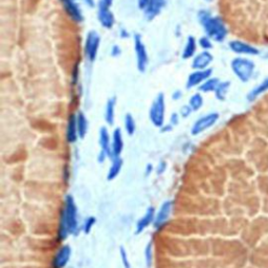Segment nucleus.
<instances>
[{
    "label": "nucleus",
    "instance_id": "38",
    "mask_svg": "<svg viewBox=\"0 0 268 268\" xmlns=\"http://www.w3.org/2000/svg\"><path fill=\"white\" fill-rule=\"evenodd\" d=\"M182 96V92L180 90H175L172 94V98L174 101H178V100H180Z\"/></svg>",
    "mask_w": 268,
    "mask_h": 268
},
{
    "label": "nucleus",
    "instance_id": "27",
    "mask_svg": "<svg viewBox=\"0 0 268 268\" xmlns=\"http://www.w3.org/2000/svg\"><path fill=\"white\" fill-rule=\"evenodd\" d=\"M124 127H125L126 133H127L128 135L132 136V135L135 133V130H136V124H135L134 117L132 116L131 113H127V114L125 115V118H124Z\"/></svg>",
    "mask_w": 268,
    "mask_h": 268
},
{
    "label": "nucleus",
    "instance_id": "37",
    "mask_svg": "<svg viewBox=\"0 0 268 268\" xmlns=\"http://www.w3.org/2000/svg\"><path fill=\"white\" fill-rule=\"evenodd\" d=\"M108 157H109V156H108L104 151H101L100 154H98V156H97V162L100 163V164H102V163H104V162L107 160Z\"/></svg>",
    "mask_w": 268,
    "mask_h": 268
},
{
    "label": "nucleus",
    "instance_id": "20",
    "mask_svg": "<svg viewBox=\"0 0 268 268\" xmlns=\"http://www.w3.org/2000/svg\"><path fill=\"white\" fill-rule=\"evenodd\" d=\"M123 164H124V161L121 156L112 158V164H111L110 168H109L108 173H107V180L108 181L114 180L115 178L120 175V173L122 171V168H123Z\"/></svg>",
    "mask_w": 268,
    "mask_h": 268
},
{
    "label": "nucleus",
    "instance_id": "25",
    "mask_svg": "<svg viewBox=\"0 0 268 268\" xmlns=\"http://www.w3.org/2000/svg\"><path fill=\"white\" fill-rule=\"evenodd\" d=\"M220 84V80L218 78H208L206 81H204L198 89H199V91L204 92V93H208V92H215L216 88L218 87V85Z\"/></svg>",
    "mask_w": 268,
    "mask_h": 268
},
{
    "label": "nucleus",
    "instance_id": "36",
    "mask_svg": "<svg viewBox=\"0 0 268 268\" xmlns=\"http://www.w3.org/2000/svg\"><path fill=\"white\" fill-rule=\"evenodd\" d=\"M121 53H122L121 47L118 46V45H113V47H112V49H111V55H112L113 57H118V56L121 55Z\"/></svg>",
    "mask_w": 268,
    "mask_h": 268
},
{
    "label": "nucleus",
    "instance_id": "22",
    "mask_svg": "<svg viewBox=\"0 0 268 268\" xmlns=\"http://www.w3.org/2000/svg\"><path fill=\"white\" fill-rule=\"evenodd\" d=\"M197 51V40L196 38L193 36H188L187 40L185 43V46L182 49L181 53V58L183 60H188L195 56Z\"/></svg>",
    "mask_w": 268,
    "mask_h": 268
},
{
    "label": "nucleus",
    "instance_id": "13",
    "mask_svg": "<svg viewBox=\"0 0 268 268\" xmlns=\"http://www.w3.org/2000/svg\"><path fill=\"white\" fill-rule=\"evenodd\" d=\"M231 51L238 54V55H248V56H256L259 55L260 51L257 47L247 44L243 41L234 40L228 43Z\"/></svg>",
    "mask_w": 268,
    "mask_h": 268
},
{
    "label": "nucleus",
    "instance_id": "4",
    "mask_svg": "<svg viewBox=\"0 0 268 268\" xmlns=\"http://www.w3.org/2000/svg\"><path fill=\"white\" fill-rule=\"evenodd\" d=\"M166 117V98L163 92L158 93L149 110V118L156 128H162L165 125Z\"/></svg>",
    "mask_w": 268,
    "mask_h": 268
},
{
    "label": "nucleus",
    "instance_id": "24",
    "mask_svg": "<svg viewBox=\"0 0 268 268\" xmlns=\"http://www.w3.org/2000/svg\"><path fill=\"white\" fill-rule=\"evenodd\" d=\"M77 124H78L79 137H80L81 140H84L88 131V121L86 115L83 112L77 113Z\"/></svg>",
    "mask_w": 268,
    "mask_h": 268
},
{
    "label": "nucleus",
    "instance_id": "11",
    "mask_svg": "<svg viewBox=\"0 0 268 268\" xmlns=\"http://www.w3.org/2000/svg\"><path fill=\"white\" fill-rule=\"evenodd\" d=\"M72 248L69 245H62L54 256L53 267L54 268H64L71 260Z\"/></svg>",
    "mask_w": 268,
    "mask_h": 268
},
{
    "label": "nucleus",
    "instance_id": "44",
    "mask_svg": "<svg viewBox=\"0 0 268 268\" xmlns=\"http://www.w3.org/2000/svg\"><path fill=\"white\" fill-rule=\"evenodd\" d=\"M205 1H206V2H212L213 0H205Z\"/></svg>",
    "mask_w": 268,
    "mask_h": 268
},
{
    "label": "nucleus",
    "instance_id": "3",
    "mask_svg": "<svg viewBox=\"0 0 268 268\" xmlns=\"http://www.w3.org/2000/svg\"><path fill=\"white\" fill-rule=\"evenodd\" d=\"M231 67L235 76L239 79L241 82L246 83L252 79L256 65L250 59L238 57L232 61Z\"/></svg>",
    "mask_w": 268,
    "mask_h": 268
},
{
    "label": "nucleus",
    "instance_id": "16",
    "mask_svg": "<svg viewBox=\"0 0 268 268\" xmlns=\"http://www.w3.org/2000/svg\"><path fill=\"white\" fill-rule=\"evenodd\" d=\"M124 150V138L121 128H115L111 136V158L121 156Z\"/></svg>",
    "mask_w": 268,
    "mask_h": 268
},
{
    "label": "nucleus",
    "instance_id": "26",
    "mask_svg": "<svg viewBox=\"0 0 268 268\" xmlns=\"http://www.w3.org/2000/svg\"><path fill=\"white\" fill-rule=\"evenodd\" d=\"M230 88H231L230 81L220 82V84L218 85V87L216 88V90H215V96H216L217 100H219L221 102L225 101L227 92H228V90H230Z\"/></svg>",
    "mask_w": 268,
    "mask_h": 268
},
{
    "label": "nucleus",
    "instance_id": "33",
    "mask_svg": "<svg viewBox=\"0 0 268 268\" xmlns=\"http://www.w3.org/2000/svg\"><path fill=\"white\" fill-rule=\"evenodd\" d=\"M192 112H193V109L190 107V105L187 104V105H185V106H182V107H181L179 114H180V116H181V117L186 118V117H188V116L191 115V113H192Z\"/></svg>",
    "mask_w": 268,
    "mask_h": 268
},
{
    "label": "nucleus",
    "instance_id": "31",
    "mask_svg": "<svg viewBox=\"0 0 268 268\" xmlns=\"http://www.w3.org/2000/svg\"><path fill=\"white\" fill-rule=\"evenodd\" d=\"M198 44L203 49V51H208V49L213 48V43H212V39L207 36L201 37L199 40H198Z\"/></svg>",
    "mask_w": 268,
    "mask_h": 268
},
{
    "label": "nucleus",
    "instance_id": "7",
    "mask_svg": "<svg viewBox=\"0 0 268 268\" xmlns=\"http://www.w3.org/2000/svg\"><path fill=\"white\" fill-rule=\"evenodd\" d=\"M219 117L220 115L218 112H210L199 117L191 128V134L193 136L201 134L202 132L206 131L207 129L212 128L218 122V120H219Z\"/></svg>",
    "mask_w": 268,
    "mask_h": 268
},
{
    "label": "nucleus",
    "instance_id": "2",
    "mask_svg": "<svg viewBox=\"0 0 268 268\" xmlns=\"http://www.w3.org/2000/svg\"><path fill=\"white\" fill-rule=\"evenodd\" d=\"M197 17L207 37L216 42L224 41L227 36V28L221 17L213 16L206 9H201L198 12Z\"/></svg>",
    "mask_w": 268,
    "mask_h": 268
},
{
    "label": "nucleus",
    "instance_id": "18",
    "mask_svg": "<svg viewBox=\"0 0 268 268\" xmlns=\"http://www.w3.org/2000/svg\"><path fill=\"white\" fill-rule=\"evenodd\" d=\"M79 132H78V124H77V114H71L68 117L67 127H66V140L69 144H75L78 141Z\"/></svg>",
    "mask_w": 268,
    "mask_h": 268
},
{
    "label": "nucleus",
    "instance_id": "29",
    "mask_svg": "<svg viewBox=\"0 0 268 268\" xmlns=\"http://www.w3.org/2000/svg\"><path fill=\"white\" fill-rule=\"evenodd\" d=\"M145 260L148 268H151L153 265V242L150 241L145 248Z\"/></svg>",
    "mask_w": 268,
    "mask_h": 268
},
{
    "label": "nucleus",
    "instance_id": "19",
    "mask_svg": "<svg viewBox=\"0 0 268 268\" xmlns=\"http://www.w3.org/2000/svg\"><path fill=\"white\" fill-rule=\"evenodd\" d=\"M98 145L101 147V151H104L109 157L111 156V136L109 134L106 127H101L98 131Z\"/></svg>",
    "mask_w": 268,
    "mask_h": 268
},
{
    "label": "nucleus",
    "instance_id": "23",
    "mask_svg": "<svg viewBox=\"0 0 268 268\" xmlns=\"http://www.w3.org/2000/svg\"><path fill=\"white\" fill-rule=\"evenodd\" d=\"M267 90H268V78H266L265 80L262 81L257 87H255L254 89H252V90L250 91V93H248L246 95V100L248 102H254L261 94H263L264 92H266Z\"/></svg>",
    "mask_w": 268,
    "mask_h": 268
},
{
    "label": "nucleus",
    "instance_id": "28",
    "mask_svg": "<svg viewBox=\"0 0 268 268\" xmlns=\"http://www.w3.org/2000/svg\"><path fill=\"white\" fill-rule=\"evenodd\" d=\"M188 105H190V107L193 109V111L200 110L203 106V96L201 95V93L199 92L194 93L190 97V100H188Z\"/></svg>",
    "mask_w": 268,
    "mask_h": 268
},
{
    "label": "nucleus",
    "instance_id": "17",
    "mask_svg": "<svg viewBox=\"0 0 268 268\" xmlns=\"http://www.w3.org/2000/svg\"><path fill=\"white\" fill-rule=\"evenodd\" d=\"M155 215H156V212H155V208L153 206H149L147 208L146 213L144 214V216L141 218L140 220L137 221L136 223V234H142L146 228H148L149 226H150L151 224L154 223V220H155Z\"/></svg>",
    "mask_w": 268,
    "mask_h": 268
},
{
    "label": "nucleus",
    "instance_id": "40",
    "mask_svg": "<svg viewBox=\"0 0 268 268\" xmlns=\"http://www.w3.org/2000/svg\"><path fill=\"white\" fill-rule=\"evenodd\" d=\"M153 171V166L151 164H148L146 167V176H149Z\"/></svg>",
    "mask_w": 268,
    "mask_h": 268
},
{
    "label": "nucleus",
    "instance_id": "39",
    "mask_svg": "<svg viewBox=\"0 0 268 268\" xmlns=\"http://www.w3.org/2000/svg\"><path fill=\"white\" fill-rule=\"evenodd\" d=\"M148 1H149V0H138V7H140L142 11H144Z\"/></svg>",
    "mask_w": 268,
    "mask_h": 268
},
{
    "label": "nucleus",
    "instance_id": "42",
    "mask_svg": "<svg viewBox=\"0 0 268 268\" xmlns=\"http://www.w3.org/2000/svg\"><path fill=\"white\" fill-rule=\"evenodd\" d=\"M172 125L170 124V125H169V126H166V125H164L163 127H162V129H163V132H166V131H171L172 130Z\"/></svg>",
    "mask_w": 268,
    "mask_h": 268
},
{
    "label": "nucleus",
    "instance_id": "32",
    "mask_svg": "<svg viewBox=\"0 0 268 268\" xmlns=\"http://www.w3.org/2000/svg\"><path fill=\"white\" fill-rule=\"evenodd\" d=\"M120 256H121V260H122V264L124 268H131V264H130V261H129L128 254L123 246H121L120 248Z\"/></svg>",
    "mask_w": 268,
    "mask_h": 268
},
{
    "label": "nucleus",
    "instance_id": "35",
    "mask_svg": "<svg viewBox=\"0 0 268 268\" xmlns=\"http://www.w3.org/2000/svg\"><path fill=\"white\" fill-rule=\"evenodd\" d=\"M166 169H167V164L166 162H161L160 164H158L157 168H156V173L160 175V174H163L165 171H166Z\"/></svg>",
    "mask_w": 268,
    "mask_h": 268
},
{
    "label": "nucleus",
    "instance_id": "15",
    "mask_svg": "<svg viewBox=\"0 0 268 268\" xmlns=\"http://www.w3.org/2000/svg\"><path fill=\"white\" fill-rule=\"evenodd\" d=\"M214 57L208 51H203L196 55L193 58L192 68L194 71H200V69H207L210 64L213 62Z\"/></svg>",
    "mask_w": 268,
    "mask_h": 268
},
{
    "label": "nucleus",
    "instance_id": "34",
    "mask_svg": "<svg viewBox=\"0 0 268 268\" xmlns=\"http://www.w3.org/2000/svg\"><path fill=\"white\" fill-rule=\"evenodd\" d=\"M179 116L180 114L179 113H176V112H173L170 116V124L172 126H176L178 125V123H179Z\"/></svg>",
    "mask_w": 268,
    "mask_h": 268
},
{
    "label": "nucleus",
    "instance_id": "1",
    "mask_svg": "<svg viewBox=\"0 0 268 268\" xmlns=\"http://www.w3.org/2000/svg\"><path fill=\"white\" fill-rule=\"evenodd\" d=\"M77 230L78 207L74 197L72 195H67L64 199L60 222H59L58 239L60 241H64L69 236L74 235Z\"/></svg>",
    "mask_w": 268,
    "mask_h": 268
},
{
    "label": "nucleus",
    "instance_id": "14",
    "mask_svg": "<svg viewBox=\"0 0 268 268\" xmlns=\"http://www.w3.org/2000/svg\"><path fill=\"white\" fill-rule=\"evenodd\" d=\"M167 4V0H149L144 12L145 17L148 20H153V19L160 15L163 11V8Z\"/></svg>",
    "mask_w": 268,
    "mask_h": 268
},
{
    "label": "nucleus",
    "instance_id": "5",
    "mask_svg": "<svg viewBox=\"0 0 268 268\" xmlns=\"http://www.w3.org/2000/svg\"><path fill=\"white\" fill-rule=\"evenodd\" d=\"M101 44V37L95 31L88 32L86 39H85V46H84V53L85 57L89 62H94L96 59L98 48Z\"/></svg>",
    "mask_w": 268,
    "mask_h": 268
},
{
    "label": "nucleus",
    "instance_id": "21",
    "mask_svg": "<svg viewBox=\"0 0 268 268\" xmlns=\"http://www.w3.org/2000/svg\"><path fill=\"white\" fill-rule=\"evenodd\" d=\"M115 107H116V97L112 96L110 98H108L105 107V121L109 126L114 125Z\"/></svg>",
    "mask_w": 268,
    "mask_h": 268
},
{
    "label": "nucleus",
    "instance_id": "12",
    "mask_svg": "<svg viewBox=\"0 0 268 268\" xmlns=\"http://www.w3.org/2000/svg\"><path fill=\"white\" fill-rule=\"evenodd\" d=\"M65 12L67 15L71 17L76 22H82L83 21V14L80 6H79L77 0H60Z\"/></svg>",
    "mask_w": 268,
    "mask_h": 268
},
{
    "label": "nucleus",
    "instance_id": "30",
    "mask_svg": "<svg viewBox=\"0 0 268 268\" xmlns=\"http://www.w3.org/2000/svg\"><path fill=\"white\" fill-rule=\"evenodd\" d=\"M95 222H96L95 217L90 216V217L86 218L85 221H84V223H83V226H82V231H83V233L86 234V235H88L89 233H90L91 230H92V227H93L94 224H95Z\"/></svg>",
    "mask_w": 268,
    "mask_h": 268
},
{
    "label": "nucleus",
    "instance_id": "41",
    "mask_svg": "<svg viewBox=\"0 0 268 268\" xmlns=\"http://www.w3.org/2000/svg\"><path fill=\"white\" fill-rule=\"evenodd\" d=\"M84 2L89 6V7H93L95 5L94 0H84Z\"/></svg>",
    "mask_w": 268,
    "mask_h": 268
},
{
    "label": "nucleus",
    "instance_id": "6",
    "mask_svg": "<svg viewBox=\"0 0 268 268\" xmlns=\"http://www.w3.org/2000/svg\"><path fill=\"white\" fill-rule=\"evenodd\" d=\"M133 40H134V52L136 56L137 69H138V72L145 73L149 64V56H148L146 45L143 41V38L141 37V35H138V34L135 35Z\"/></svg>",
    "mask_w": 268,
    "mask_h": 268
},
{
    "label": "nucleus",
    "instance_id": "43",
    "mask_svg": "<svg viewBox=\"0 0 268 268\" xmlns=\"http://www.w3.org/2000/svg\"><path fill=\"white\" fill-rule=\"evenodd\" d=\"M103 1H104L105 3H107L108 5H110V6H111V4H112V2H113V0H103Z\"/></svg>",
    "mask_w": 268,
    "mask_h": 268
},
{
    "label": "nucleus",
    "instance_id": "8",
    "mask_svg": "<svg viewBox=\"0 0 268 268\" xmlns=\"http://www.w3.org/2000/svg\"><path fill=\"white\" fill-rule=\"evenodd\" d=\"M173 201L172 200H166L160 207V210L156 212L155 220L153 226L156 231H160L166 224H168L169 219H170L172 210H173Z\"/></svg>",
    "mask_w": 268,
    "mask_h": 268
},
{
    "label": "nucleus",
    "instance_id": "10",
    "mask_svg": "<svg viewBox=\"0 0 268 268\" xmlns=\"http://www.w3.org/2000/svg\"><path fill=\"white\" fill-rule=\"evenodd\" d=\"M213 71L211 68L200 69V71H194L187 77L186 80V88L192 89L195 87H199L208 78H211Z\"/></svg>",
    "mask_w": 268,
    "mask_h": 268
},
{
    "label": "nucleus",
    "instance_id": "9",
    "mask_svg": "<svg viewBox=\"0 0 268 268\" xmlns=\"http://www.w3.org/2000/svg\"><path fill=\"white\" fill-rule=\"evenodd\" d=\"M97 20L104 28L107 29H111L115 22L114 15L111 12L110 5L105 3L103 0H100V2L97 3Z\"/></svg>",
    "mask_w": 268,
    "mask_h": 268
}]
</instances>
